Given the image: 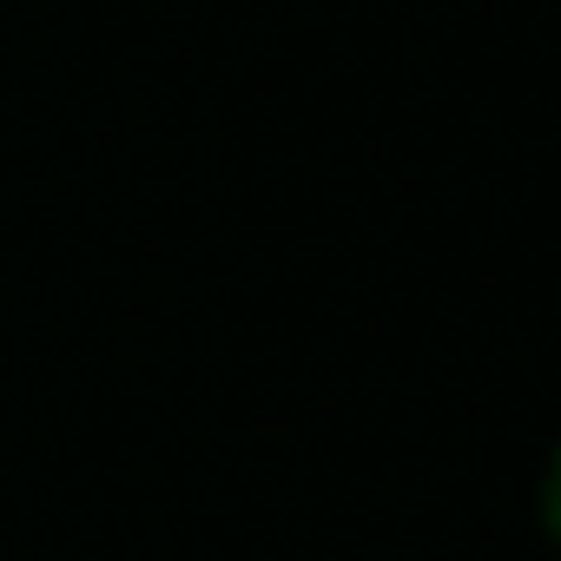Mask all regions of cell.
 Returning <instances> with one entry per match:
<instances>
[{"label": "cell", "mask_w": 561, "mask_h": 561, "mask_svg": "<svg viewBox=\"0 0 561 561\" xmlns=\"http://www.w3.org/2000/svg\"><path fill=\"white\" fill-rule=\"evenodd\" d=\"M548 528H554V541H561V462H554V476H548Z\"/></svg>", "instance_id": "6da1fadb"}]
</instances>
